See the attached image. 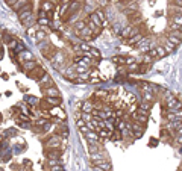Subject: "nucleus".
Wrapping results in <instances>:
<instances>
[{"mask_svg":"<svg viewBox=\"0 0 182 171\" xmlns=\"http://www.w3.org/2000/svg\"><path fill=\"white\" fill-rule=\"evenodd\" d=\"M17 12H18V18H20V21H24L26 18L32 17V14H34V8H32V3H28L26 6H23L21 9H18Z\"/></svg>","mask_w":182,"mask_h":171,"instance_id":"f257e3e1","label":"nucleus"},{"mask_svg":"<svg viewBox=\"0 0 182 171\" xmlns=\"http://www.w3.org/2000/svg\"><path fill=\"white\" fill-rule=\"evenodd\" d=\"M44 74H46V70H44L42 67H40V65H35L30 71H28V76H29L30 79H34V80H40V79L44 76Z\"/></svg>","mask_w":182,"mask_h":171,"instance_id":"f03ea898","label":"nucleus"},{"mask_svg":"<svg viewBox=\"0 0 182 171\" xmlns=\"http://www.w3.org/2000/svg\"><path fill=\"white\" fill-rule=\"evenodd\" d=\"M82 6H84V0H71V2H68V9H67L68 17H70V14L78 12Z\"/></svg>","mask_w":182,"mask_h":171,"instance_id":"7ed1b4c3","label":"nucleus"},{"mask_svg":"<svg viewBox=\"0 0 182 171\" xmlns=\"http://www.w3.org/2000/svg\"><path fill=\"white\" fill-rule=\"evenodd\" d=\"M167 41L175 46H179L181 44V30H170L167 35Z\"/></svg>","mask_w":182,"mask_h":171,"instance_id":"20e7f679","label":"nucleus"},{"mask_svg":"<svg viewBox=\"0 0 182 171\" xmlns=\"http://www.w3.org/2000/svg\"><path fill=\"white\" fill-rule=\"evenodd\" d=\"M46 147L47 148H59V146H61V141H59V138L58 136H50V138H47L46 139Z\"/></svg>","mask_w":182,"mask_h":171,"instance_id":"39448f33","label":"nucleus"},{"mask_svg":"<svg viewBox=\"0 0 182 171\" xmlns=\"http://www.w3.org/2000/svg\"><path fill=\"white\" fill-rule=\"evenodd\" d=\"M94 167H99L102 171H111L112 170V165L109 161H91Z\"/></svg>","mask_w":182,"mask_h":171,"instance_id":"423d86ee","label":"nucleus"},{"mask_svg":"<svg viewBox=\"0 0 182 171\" xmlns=\"http://www.w3.org/2000/svg\"><path fill=\"white\" fill-rule=\"evenodd\" d=\"M42 93L46 94V97H59V91L53 87H47V88H42Z\"/></svg>","mask_w":182,"mask_h":171,"instance_id":"0eeeda50","label":"nucleus"},{"mask_svg":"<svg viewBox=\"0 0 182 171\" xmlns=\"http://www.w3.org/2000/svg\"><path fill=\"white\" fill-rule=\"evenodd\" d=\"M61 150L59 148H47L46 150V156L49 159H59L61 158Z\"/></svg>","mask_w":182,"mask_h":171,"instance_id":"6e6552de","label":"nucleus"},{"mask_svg":"<svg viewBox=\"0 0 182 171\" xmlns=\"http://www.w3.org/2000/svg\"><path fill=\"white\" fill-rule=\"evenodd\" d=\"M38 82H40V85H41V89H42V88H47V87H53V82H52V79H50V76H49L47 73L40 79Z\"/></svg>","mask_w":182,"mask_h":171,"instance_id":"1a4fd4ad","label":"nucleus"},{"mask_svg":"<svg viewBox=\"0 0 182 171\" xmlns=\"http://www.w3.org/2000/svg\"><path fill=\"white\" fill-rule=\"evenodd\" d=\"M133 120H135L137 123H141V124H146V123H147V120H149V117L147 115H143V114H140V112H138V111H135V112H133Z\"/></svg>","mask_w":182,"mask_h":171,"instance_id":"9d476101","label":"nucleus"},{"mask_svg":"<svg viewBox=\"0 0 182 171\" xmlns=\"http://www.w3.org/2000/svg\"><path fill=\"white\" fill-rule=\"evenodd\" d=\"M138 112H140V114H143V115H147V117H149V114H150V103H147V101H141Z\"/></svg>","mask_w":182,"mask_h":171,"instance_id":"9b49d317","label":"nucleus"},{"mask_svg":"<svg viewBox=\"0 0 182 171\" xmlns=\"http://www.w3.org/2000/svg\"><path fill=\"white\" fill-rule=\"evenodd\" d=\"M143 40V35L138 32V34H135V35H132V36H129L126 41H127V44H131V46H135V44H138Z\"/></svg>","mask_w":182,"mask_h":171,"instance_id":"f8f14e48","label":"nucleus"},{"mask_svg":"<svg viewBox=\"0 0 182 171\" xmlns=\"http://www.w3.org/2000/svg\"><path fill=\"white\" fill-rule=\"evenodd\" d=\"M41 9L46 11V12H52V11L55 9V3L50 2V0H44V2L41 3Z\"/></svg>","mask_w":182,"mask_h":171,"instance_id":"ddd939ff","label":"nucleus"},{"mask_svg":"<svg viewBox=\"0 0 182 171\" xmlns=\"http://www.w3.org/2000/svg\"><path fill=\"white\" fill-rule=\"evenodd\" d=\"M90 23H93L96 27H103L102 26V21H100V18L96 15V12H93V14H90Z\"/></svg>","mask_w":182,"mask_h":171,"instance_id":"4468645a","label":"nucleus"},{"mask_svg":"<svg viewBox=\"0 0 182 171\" xmlns=\"http://www.w3.org/2000/svg\"><path fill=\"white\" fill-rule=\"evenodd\" d=\"M85 136H87V139H88L90 142H99V141H100V136H99V135H96L93 130L87 132V133H85Z\"/></svg>","mask_w":182,"mask_h":171,"instance_id":"2eb2a0df","label":"nucleus"},{"mask_svg":"<svg viewBox=\"0 0 182 171\" xmlns=\"http://www.w3.org/2000/svg\"><path fill=\"white\" fill-rule=\"evenodd\" d=\"M28 3H29V0H15V3L11 8H12L14 11H18V9H21L23 6H26Z\"/></svg>","mask_w":182,"mask_h":171,"instance_id":"dca6fc26","label":"nucleus"},{"mask_svg":"<svg viewBox=\"0 0 182 171\" xmlns=\"http://www.w3.org/2000/svg\"><path fill=\"white\" fill-rule=\"evenodd\" d=\"M91 161H108V158H106V154L103 153H91Z\"/></svg>","mask_w":182,"mask_h":171,"instance_id":"f3484780","label":"nucleus"},{"mask_svg":"<svg viewBox=\"0 0 182 171\" xmlns=\"http://www.w3.org/2000/svg\"><path fill=\"white\" fill-rule=\"evenodd\" d=\"M81 108L84 112H87V114H91V111L94 109V105L91 103V101H84V103L81 105Z\"/></svg>","mask_w":182,"mask_h":171,"instance_id":"a211bd4d","label":"nucleus"},{"mask_svg":"<svg viewBox=\"0 0 182 171\" xmlns=\"http://www.w3.org/2000/svg\"><path fill=\"white\" fill-rule=\"evenodd\" d=\"M44 100H46L50 106H59V105H61V99H59V97H46Z\"/></svg>","mask_w":182,"mask_h":171,"instance_id":"6ab92c4d","label":"nucleus"},{"mask_svg":"<svg viewBox=\"0 0 182 171\" xmlns=\"http://www.w3.org/2000/svg\"><path fill=\"white\" fill-rule=\"evenodd\" d=\"M65 79H68V80H71V82H76L78 74L73 71V68H68V71H65Z\"/></svg>","mask_w":182,"mask_h":171,"instance_id":"aec40b11","label":"nucleus"},{"mask_svg":"<svg viewBox=\"0 0 182 171\" xmlns=\"http://www.w3.org/2000/svg\"><path fill=\"white\" fill-rule=\"evenodd\" d=\"M120 35H121V38L127 40V38H129V36L132 35V26H127V27H125V29L120 32Z\"/></svg>","mask_w":182,"mask_h":171,"instance_id":"412c9836","label":"nucleus"},{"mask_svg":"<svg viewBox=\"0 0 182 171\" xmlns=\"http://www.w3.org/2000/svg\"><path fill=\"white\" fill-rule=\"evenodd\" d=\"M20 59L23 61V62H26V61H34V56H32V53L23 50V53L20 55Z\"/></svg>","mask_w":182,"mask_h":171,"instance_id":"4be33fe9","label":"nucleus"},{"mask_svg":"<svg viewBox=\"0 0 182 171\" xmlns=\"http://www.w3.org/2000/svg\"><path fill=\"white\" fill-rule=\"evenodd\" d=\"M85 26H87V21H84V20L76 21V23H74V30H76V34H79V30H82Z\"/></svg>","mask_w":182,"mask_h":171,"instance_id":"5701e85b","label":"nucleus"},{"mask_svg":"<svg viewBox=\"0 0 182 171\" xmlns=\"http://www.w3.org/2000/svg\"><path fill=\"white\" fill-rule=\"evenodd\" d=\"M155 53H156V58H164L165 55H167V52H165L164 47H161V46L155 47Z\"/></svg>","mask_w":182,"mask_h":171,"instance_id":"b1692460","label":"nucleus"},{"mask_svg":"<svg viewBox=\"0 0 182 171\" xmlns=\"http://www.w3.org/2000/svg\"><path fill=\"white\" fill-rule=\"evenodd\" d=\"M112 62L117 64V65H123V64H126V58H123V56H114V58H112Z\"/></svg>","mask_w":182,"mask_h":171,"instance_id":"393cba45","label":"nucleus"},{"mask_svg":"<svg viewBox=\"0 0 182 171\" xmlns=\"http://www.w3.org/2000/svg\"><path fill=\"white\" fill-rule=\"evenodd\" d=\"M143 97H144V101H147V103H152V101L155 100V94H153V93H144Z\"/></svg>","mask_w":182,"mask_h":171,"instance_id":"a878e982","label":"nucleus"},{"mask_svg":"<svg viewBox=\"0 0 182 171\" xmlns=\"http://www.w3.org/2000/svg\"><path fill=\"white\" fill-rule=\"evenodd\" d=\"M112 135H109L111 136V139H114V141H120L121 138H123V135H121V132L120 130H115V132H111Z\"/></svg>","mask_w":182,"mask_h":171,"instance_id":"bb28decb","label":"nucleus"},{"mask_svg":"<svg viewBox=\"0 0 182 171\" xmlns=\"http://www.w3.org/2000/svg\"><path fill=\"white\" fill-rule=\"evenodd\" d=\"M97 152H100L99 142H91L90 144V153H97Z\"/></svg>","mask_w":182,"mask_h":171,"instance_id":"cd10ccee","label":"nucleus"},{"mask_svg":"<svg viewBox=\"0 0 182 171\" xmlns=\"http://www.w3.org/2000/svg\"><path fill=\"white\" fill-rule=\"evenodd\" d=\"M127 65V70L129 71H138V65H140V64L138 62H131V64H126Z\"/></svg>","mask_w":182,"mask_h":171,"instance_id":"c85d7f7f","label":"nucleus"},{"mask_svg":"<svg viewBox=\"0 0 182 171\" xmlns=\"http://www.w3.org/2000/svg\"><path fill=\"white\" fill-rule=\"evenodd\" d=\"M164 49H167L165 52L169 53V52H173V50L176 49V46H175V44H172V42H169V41H165V42H164Z\"/></svg>","mask_w":182,"mask_h":171,"instance_id":"c756f323","label":"nucleus"},{"mask_svg":"<svg viewBox=\"0 0 182 171\" xmlns=\"http://www.w3.org/2000/svg\"><path fill=\"white\" fill-rule=\"evenodd\" d=\"M78 77L81 79V80H90V70L85 71V73H79Z\"/></svg>","mask_w":182,"mask_h":171,"instance_id":"7c9ffc66","label":"nucleus"},{"mask_svg":"<svg viewBox=\"0 0 182 171\" xmlns=\"http://www.w3.org/2000/svg\"><path fill=\"white\" fill-rule=\"evenodd\" d=\"M59 164H61L59 159H47V168L53 167V165H59Z\"/></svg>","mask_w":182,"mask_h":171,"instance_id":"2f4dec72","label":"nucleus"},{"mask_svg":"<svg viewBox=\"0 0 182 171\" xmlns=\"http://www.w3.org/2000/svg\"><path fill=\"white\" fill-rule=\"evenodd\" d=\"M35 65H36V64H35L34 61H26V62H24V68H26L28 71H30V70H32V68H34Z\"/></svg>","mask_w":182,"mask_h":171,"instance_id":"473e14b6","label":"nucleus"},{"mask_svg":"<svg viewBox=\"0 0 182 171\" xmlns=\"http://www.w3.org/2000/svg\"><path fill=\"white\" fill-rule=\"evenodd\" d=\"M96 15H97V17L100 18V21H102V26H103V21H106L105 20V12L102 9H99V11H96Z\"/></svg>","mask_w":182,"mask_h":171,"instance_id":"72a5a7b5","label":"nucleus"},{"mask_svg":"<svg viewBox=\"0 0 182 171\" xmlns=\"http://www.w3.org/2000/svg\"><path fill=\"white\" fill-rule=\"evenodd\" d=\"M38 24H41V26H47V24H50V20L47 18V17L38 18Z\"/></svg>","mask_w":182,"mask_h":171,"instance_id":"f704fd0d","label":"nucleus"},{"mask_svg":"<svg viewBox=\"0 0 182 171\" xmlns=\"http://www.w3.org/2000/svg\"><path fill=\"white\" fill-rule=\"evenodd\" d=\"M47 171H64V168H62V165L59 164V165H53V167H49V168H47Z\"/></svg>","mask_w":182,"mask_h":171,"instance_id":"c9c22d12","label":"nucleus"},{"mask_svg":"<svg viewBox=\"0 0 182 171\" xmlns=\"http://www.w3.org/2000/svg\"><path fill=\"white\" fill-rule=\"evenodd\" d=\"M96 95H99V99L105 100L106 97H108V91H97V93H96Z\"/></svg>","mask_w":182,"mask_h":171,"instance_id":"e433bc0d","label":"nucleus"},{"mask_svg":"<svg viewBox=\"0 0 182 171\" xmlns=\"http://www.w3.org/2000/svg\"><path fill=\"white\" fill-rule=\"evenodd\" d=\"M35 36H36V41H41V40H46V34L44 32H35Z\"/></svg>","mask_w":182,"mask_h":171,"instance_id":"4c0bfd02","label":"nucleus"},{"mask_svg":"<svg viewBox=\"0 0 182 171\" xmlns=\"http://www.w3.org/2000/svg\"><path fill=\"white\" fill-rule=\"evenodd\" d=\"M109 135H111V132H109V130H106V129H102L100 133H99V136H100V138H108Z\"/></svg>","mask_w":182,"mask_h":171,"instance_id":"58836bf2","label":"nucleus"},{"mask_svg":"<svg viewBox=\"0 0 182 171\" xmlns=\"http://www.w3.org/2000/svg\"><path fill=\"white\" fill-rule=\"evenodd\" d=\"M81 117L84 118V121H85V123H90V120H93V117H91L90 114H87V112H84V114H82Z\"/></svg>","mask_w":182,"mask_h":171,"instance_id":"ea45409f","label":"nucleus"},{"mask_svg":"<svg viewBox=\"0 0 182 171\" xmlns=\"http://www.w3.org/2000/svg\"><path fill=\"white\" fill-rule=\"evenodd\" d=\"M172 23H175V24H181V23H182V21H181V15H173Z\"/></svg>","mask_w":182,"mask_h":171,"instance_id":"a19ab883","label":"nucleus"},{"mask_svg":"<svg viewBox=\"0 0 182 171\" xmlns=\"http://www.w3.org/2000/svg\"><path fill=\"white\" fill-rule=\"evenodd\" d=\"M152 59H153V58L149 56V53H146V55H144V64H149V65H150V64H152Z\"/></svg>","mask_w":182,"mask_h":171,"instance_id":"79ce46f5","label":"nucleus"},{"mask_svg":"<svg viewBox=\"0 0 182 171\" xmlns=\"http://www.w3.org/2000/svg\"><path fill=\"white\" fill-rule=\"evenodd\" d=\"M170 30H181V24L172 23V24H170Z\"/></svg>","mask_w":182,"mask_h":171,"instance_id":"37998d69","label":"nucleus"},{"mask_svg":"<svg viewBox=\"0 0 182 171\" xmlns=\"http://www.w3.org/2000/svg\"><path fill=\"white\" fill-rule=\"evenodd\" d=\"M79 130H81L82 133H87V132H90V129L87 127V124H85V126H82V127H79Z\"/></svg>","mask_w":182,"mask_h":171,"instance_id":"c03bdc74","label":"nucleus"},{"mask_svg":"<svg viewBox=\"0 0 182 171\" xmlns=\"http://www.w3.org/2000/svg\"><path fill=\"white\" fill-rule=\"evenodd\" d=\"M97 2H99V5H102V6H106V5L109 3L108 0H97Z\"/></svg>","mask_w":182,"mask_h":171,"instance_id":"a18cd8bd","label":"nucleus"},{"mask_svg":"<svg viewBox=\"0 0 182 171\" xmlns=\"http://www.w3.org/2000/svg\"><path fill=\"white\" fill-rule=\"evenodd\" d=\"M85 124H87V123H85L84 120H79V118H78V127H82V126H85Z\"/></svg>","mask_w":182,"mask_h":171,"instance_id":"49530a36","label":"nucleus"},{"mask_svg":"<svg viewBox=\"0 0 182 171\" xmlns=\"http://www.w3.org/2000/svg\"><path fill=\"white\" fill-rule=\"evenodd\" d=\"M26 101H30V103H34V97H32V95H26Z\"/></svg>","mask_w":182,"mask_h":171,"instance_id":"de8ad7c7","label":"nucleus"},{"mask_svg":"<svg viewBox=\"0 0 182 171\" xmlns=\"http://www.w3.org/2000/svg\"><path fill=\"white\" fill-rule=\"evenodd\" d=\"M28 34H29V35H35V30L32 29V27H29V29H28Z\"/></svg>","mask_w":182,"mask_h":171,"instance_id":"09e8293b","label":"nucleus"},{"mask_svg":"<svg viewBox=\"0 0 182 171\" xmlns=\"http://www.w3.org/2000/svg\"><path fill=\"white\" fill-rule=\"evenodd\" d=\"M93 167H94V165H93ZM94 171H102V170H100L99 167H94Z\"/></svg>","mask_w":182,"mask_h":171,"instance_id":"8fccbe9b","label":"nucleus"},{"mask_svg":"<svg viewBox=\"0 0 182 171\" xmlns=\"http://www.w3.org/2000/svg\"><path fill=\"white\" fill-rule=\"evenodd\" d=\"M0 171H2V170H0Z\"/></svg>","mask_w":182,"mask_h":171,"instance_id":"3c124183","label":"nucleus"}]
</instances>
